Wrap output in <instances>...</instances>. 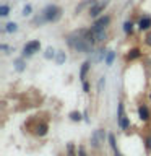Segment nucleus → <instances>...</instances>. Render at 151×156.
I'll use <instances>...</instances> for the list:
<instances>
[{"label":"nucleus","instance_id":"b1692460","mask_svg":"<svg viewBox=\"0 0 151 156\" xmlns=\"http://www.w3.org/2000/svg\"><path fill=\"white\" fill-rule=\"evenodd\" d=\"M78 154H80V156H88V154H86V151H85V148H83V146H80V148H78Z\"/></svg>","mask_w":151,"mask_h":156},{"label":"nucleus","instance_id":"9d476101","mask_svg":"<svg viewBox=\"0 0 151 156\" xmlns=\"http://www.w3.org/2000/svg\"><path fill=\"white\" fill-rule=\"evenodd\" d=\"M93 34H94V39L97 42H102L104 39L107 37V34H106V29H101V31H91Z\"/></svg>","mask_w":151,"mask_h":156},{"label":"nucleus","instance_id":"39448f33","mask_svg":"<svg viewBox=\"0 0 151 156\" xmlns=\"http://www.w3.org/2000/svg\"><path fill=\"white\" fill-rule=\"evenodd\" d=\"M111 23V16H102L99 20H96V23L93 24V28H91V31H101V29H106L107 28V24Z\"/></svg>","mask_w":151,"mask_h":156},{"label":"nucleus","instance_id":"a211bd4d","mask_svg":"<svg viewBox=\"0 0 151 156\" xmlns=\"http://www.w3.org/2000/svg\"><path fill=\"white\" fill-rule=\"evenodd\" d=\"M109 143H111V148L114 151H119L117 150V145H115V136L114 135H109Z\"/></svg>","mask_w":151,"mask_h":156},{"label":"nucleus","instance_id":"7ed1b4c3","mask_svg":"<svg viewBox=\"0 0 151 156\" xmlns=\"http://www.w3.org/2000/svg\"><path fill=\"white\" fill-rule=\"evenodd\" d=\"M117 122H119V127L122 130H127L128 129V119H127V115H125V107L122 102H119V109H117Z\"/></svg>","mask_w":151,"mask_h":156},{"label":"nucleus","instance_id":"ddd939ff","mask_svg":"<svg viewBox=\"0 0 151 156\" xmlns=\"http://www.w3.org/2000/svg\"><path fill=\"white\" fill-rule=\"evenodd\" d=\"M114 58H115V52H114V51H109V52L106 54V58H104L106 65H112V62H114Z\"/></svg>","mask_w":151,"mask_h":156},{"label":"nucleus","instance_id":"dca6fc26","mask_svg":"<svg viewBox=\"0 0 151 156\" xmlns=\"http://www.w3.org/2000/svg\"><path fill=\"white\" fill-rule=\"evenodd\" d=\"M65 58H67L65 52H58V54H57V58H55V62H57V63H63V62H65Z\"/></svg>","mask_w":151,"mask_h":156},{"label":"nucleus","instance_id":"bb28decb","mask_svg":"<svg viewBox=\"0 0 151 156\" xmlns=\"http://www.w3.org/2000/svg\"><path fill=\"white\" fill-rule=\"evenodd\" d=\"M146 44H148V46H151V33L146 36Z\"/></svg>","mask_w":151,"mask_h":156},{"label":"nucleus","instance_id":"f3484780","mask_svg":"<svg viewBox=\"0 0 151 156\" xmlns=\"http://www.w3.org/2000/svg\"><path fill=\"white\" fill-rule=\"evenodd\" d=\"M132 29H133V24H132V21H125V24H124V31L128 34V33H132Z\"/></svg>","mask_w":151,"mask_h":156},{"label":"nucleus","instance_id":"4468645a","mask_svg":"<svg viewBox=\"0 0 151 156\" xmlns=\"http://www.w3.org/2000/svg\"><path fill=\"white\" fill-rule=\"evenodd\" d=\"M70 119L73 122H80L81 120V114H80V112H76V111H73V112H70Z\"/></svg>","mask_w":151,"mask_h":156},{"label":"nucleus","instance_id":"f257e3e1","mask_svg":"<svg viewBox=\"0 0 151 156\" xmlns=\"http://www.w3.org/2000/svg\"><path fill=\"white\" fill-rule=\"evenodd\" d=\"M67 44L70 46L73 51H76V52H86V51H90L91 49V44L86 41V37H85V33L83 34H70V36L67 37Z\"/></svg>","mask_w":151,"mask_h":156},{"label":"nucleus","instance_id":"9b49d317","mask_svg":"<svg viewBox=\"0 0 151 156\" xmlns=\"http://www.w3.org/2000/svg\"><path fill=\"white\" fill-rule=\"evenodd\" d=\"M88 70H90V62H85V63H83V67H81V70H80L81 81H86V73H88Z\"/></svg>","mask_w":151,"mask_h":156},{"label":"nucleus","instance_id":"f03ea898","mask_svg":"<svg viewBox=\"0 0 151 156\" xmlns=\"http://www.w3.org/2000/svg\"><path fill=\"white\" fill-rule=\"evenodd\" d=\"M62 16V10L57 7V5H47L46 8H44V12H42V16H41V20L39 18H36L34 20V23H44V21H57L58 18Z\"/></svg>","mask_w":151,"mask_h":156},{"label":"nucleus","instance_id":"4be33fe9","mask_svg":"<svg viewBox=\"0 0 151 156\" xmlns=\"http://www.w3.org/2000/svg\"><path fill=\"white\" fill-rule=\"evenodd\" d=\"M31 10H33V7H31V5H26V7L23 8V15H24V16H28V15L31 13Z\"/></svg>","mask_w":151,"mask_h":156},{"label":"nucleus","instance_id":"c85d7f7f","mask_svg":"<svg viewBox=\"0 0 151 156\" xmlns=\"http://www.w3.org/2000/svg\"><path fill=\"white\" fill-rule=\"evenodd\" d=\"M114 156H122V153L120 151H114Z\"/></svg>","mask_w":151,"mask_h":156},{"label":"nucleus","instance_id":"6e6552de","mask_svg":"<svg viewBox=\"0 0 151 156\" xmlns=\"http://www.w3.org/2000/svg\"><path fill=\"white\" fill-rule=\"evenodd\" d=\"M47 130H49V125L46 124V122H42V124H39L36 127V135L37 136H44V135L47 133Z\"/></svg>","mask_w":151,"mask_h":156},{"label":"nucleus","instance_id":"aec40b11","mask_svg":"<svg viewBox=\"0 0 151 156\" xmlns=\"http://www.w3.org/2000/svg\"><path fill=\"white\" fill-rule=\"evenodd\" d=\"M8 12H10V7H8V5H2V13H0V15H2V16H7Z\"/></svg>","mask_w":151,"mask_h":156},{"label":"nucleus","instance_id":"412c9836","mask_svg":"<svg viewBox=\"0 0 151 156\" xmlns=\"http://www.w3.org/2000/svg\"><path fill=\"white\" fill-rule=\"evenodd\" d=\"M16 70H18V72H23V70H24V63H23V60H16Z\"/></svg>","mask_w":151,"mask_h":156},{"label":"nucleus","instance_id":"5701e85b","mask_svg":"<svg viewBox=\"0 0 151 156\" xmlns=\"http://www.w3.org/2000/svg\"><path fill=\"white\" fill-rule=\"evenodd\" d=\"M146 151H151V136H148V138H146Z\"/></svg>","mask_w":151,"mask_h":156},{"label":"nucleus","instance_id":"423d86ee","mask_svg":"<svg viewBox=\"0 0 151 156\" xmlns=\"http://www.w3.org/2000/svg\"><path fill=\"white\" fill-rule=\"evenodd\" d=\"M107 3H109L107 0H104V2H101V3H94V5H93V7L90 8V16L96 18L101 12H104V8L107 7Z\"/></svg>","mask_w":151,"mask_h":156},{"label":"nucleus","instance_id":"0eeeda50","mask_svg":"<svg viewBox=\"0 0 151 156\" xmlns=\"http://www.w3.org/2000/svg\"><path fill=\"white\" fill-rule=\"evenodd\" d=\"M138 117H140L143 122L149 120V111H148V107H146L145 104H141V106L138 107Z\"/></svg>","mask_w":151,"mask_h":156},{"label":"nucleus","instance_id":"cd10ccee","mask_svg":"<svg viewBox=\"0 0 151 156\" xmlns=\"http://www.w3.org/2000/svg\"><path fill=\"white\" fill-rule=\"evenodd\" d=\"M102 86H104V78H101V80H99V90H102Z\"/></svg>","mask_w":151,"mask_h":156},{"label":"nucleus","instance_id":"20e7f679","mask_svg":"<svg viewBox=\"0 0 151 156\" xmlns=\"http://www.w3.org/2000/svg\"><path fill=\"white\" fill-rule=\"evenodd\" d=\"M39 49H41V42L39 41H29L24 44V47H23V57H29V55H33L34 52H37Z\"/></svg>","mask_w":151,"mask_h":156},{"label":"nucleus","instance_id":"393cba45","mask_svg":"<svg viewBox=\"0 0 151 156\" xmlns=\"http://www.w3.org/2000/svg\"><path fill=\"white\" fill-rule=\"evenodd\" d=\"M67 156H75V153H73V145H68V154Z\"/></svg>","mask_w":151,"mask_h":156},{"label":"nucleus","instance_id":"1a4fd4ad","mask_svg":"<svg viewBox=\"0 0 151 156\" xmlns=\"http://www.w3.org/2000/svg\"><path fill=\"white\" fill-rule=\"evenodd\" d=\"M138 26H140L141 31H143V29H148V28L151 26V16H143V18L140 20Z\"/></svg>","mask_w":151,"mask_h":156},{"label":"nucleus","instance_id":"a878e982","mask_svg":"<svg viewBox=\"0 0 151 156\" xmlns=\"http://www.w3.org/2000/svg\"><path fill=\"white\" fill-rule=\"evenodd\" d=\"M83 90H85V93H90V85L86 81H83Z\"/></svg>","mask_w":151,"mask_h":156},{"label":"nucleus","instance_id":"2eb2a0df","mask_svg":"<svg viewBox=\"0 0 151 156\" xmlns=\"http://www.w3.org/2000/svg\"><path fill=\"white\" fill-rule=\"evenodd\" d=\"M44 57H46V58H54V57H55V51H54L52 47H47V51H46V54H44Z\"/></svg>","mask_w":151,"mask_h":156},{"label":"nucleus","instance_id":"f8f14e48","mask_svg":"<svg viewBox=\"0 0 151 156\" xmlns=\"http://www.w3.org/2000/svg\"><path fill=\"white\" fill-rule=\"evenodd\" d=\"M141 55V52H140V49H130V51H128V55H127V57H128V60H135V58H138Z\"/></svg>","mask_w":151,"mask_h":156},{"label":"nucleus","instance_id":"6ab92c4d","mask_svg":"<svg viewBox=\"0 0 151 156\" xmlns=\"http://www.w3.org/2000/svg\"><path fill=\"white\" fill-rule=\"evenodd\" d=\"M5 31H7V33H15V31H16V24H15V23H8L7 28H5Z\"/></svg>","mask_w":151,"mask_h":156}]
</instances>
